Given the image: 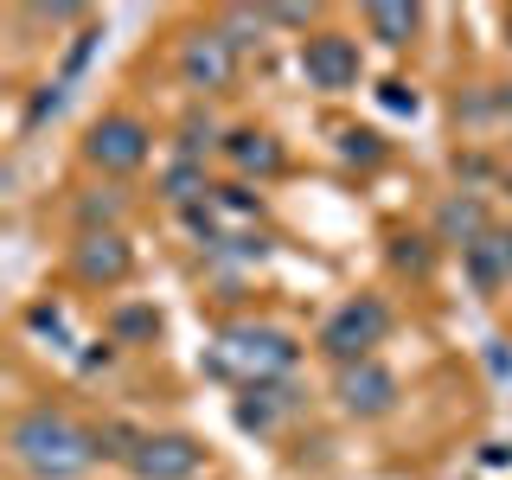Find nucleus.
Returning <instances> with one entry per match:
<instances>
[{
  "label": "nucleus",
  "mask_w": 512,
  "mask_h": 480,
  "mask_svg": "<svg viewBox=\"0 0 512 480\" xmlns=\"http://www.w3.org/2000/svg\"><path fill=\"white\" fill-rule=\"evenodd\" d=\"M7 448H13V461H20L32 480H84L96 461H103V455H96V429L71 423L64 410H26V416H13Z\"/></svg>",
  "instance_id": "obj_1"
},
{
  "label": "nucleus",
  "mask_w": 512,
  "mask_h": 480,
  "mask_svg": "<svg viewBox=\"0 0 512 480\" xmlns=\"http://www.w3.org/2000/svg\"><path fill=\"white\" fill-rule=\"evenodd\" d=\"M301 346L288 340L282 327H224L218 346H212V372L231 378L237 391H250V384H282L295 372Z\"/></svg>",
  "instance_id": "obj_2"
},
{
  "label": "nucleus",
  "mask_w": 512,
  "mask_h": 480,
  "mask_svg": "<svg viewBox=\"0 0 512 480\" xmlns=\"http://www.w3.org/2000/svg\"><path fill=\"white\" fill-rule=\"evenodd\" d=\"M384 333H391V308H384L378 295H359V301H346V308L327 314L320 352H327L333 365H359V359H372V346H384Z\"/></svg>",
  "instance_id": "obj_3"
},
{
  "label": "nucleus",
  "mask_w": 512,
  "mask_h": 480,
  "mask_svg": "<svg viewBox=\"0 0 512 480\" xmlns=\"http://www.w3.org/2000/svg\"><path fill=\"white\" fill-rule=\"evenodd\" d=\"M148 154H154V135L135 116H103L84 135V160L96 173H135V167H148Z\"/></svg>",
  "instance_id": "obj_4"
},
{
  "label": "nucleus",
  "mask_w": 512,
  "mask_h": 480,
  "mask_svg": "<svg viewBox=\"0 0 512 480\" xmlns=\"http://www.w3.org/2000/svg\"><path fill=\"white\" fill-rule=\"evenodd\" d=\"M333 397H340L346 416L372 423V416H391L397 410V372L378 359H359V365H340L333 372Z\"/></svg>",
  "instance_id": "obj_5"
},
{
  "label": "nucleus",
  "mask_w": 512,
  "mask_h": 480,
  "mask_svg": "<svg viewBox=\"0 0 512 480\" xmlns=\"http://www.w3.org/2000/svg\"><path fill=\"white\" fill-rule=\"evenodd\" d=\"M180 77L192 90H231V77H237V45L224 39L218 26H199V32H186L180 39Z\"/></svg>",
  "instance_id": "obj_6"
},
{
  "label": "nucleus",
  "mask_w": 512,
  "mask_h": 480,
  "mask_svg": "<svg viewBox=\"0 0 512 480\" xmlns=\"http://www.w3.org/2000/svg\"><path fill=\"white\" fill-rule=\"evenodd\" d=\"M301 77H308L314 90H352L359 84V39H346V32H314V39L301 45Z\"/></svg>",
  "instance_id": "obj_7"
},
{
  "label": "nucleus",
  "mask_w": 512,
  "mask_h": 480,
  "mask_svg": "<svg viewBox=\"0 0 512 480\" xmlns=\"http://www.w3.org/2000/svg\"><path fill=\"white\" fill-rule=\"evenodd\" d=\"M71 269H77V282H103V288H116V282H128V269H135V250H128V237H122V231H96V237H77Z\"/></svg>",
  "instance_id": "obj_8"
},
{
  "label": "nucleus",
  "mask_w": 512,
  "mask_h": 480,
  "mask_svg": "<svg viewBox=\"0 0 512 480\" xmlns=\"http://www.w3.org/2000/svg\"><path fill=\"white\" fill-rule=\"evenodd\" d=\"M199 461H205V448L192 436H148L128 468H135V480H192Z\"/></svg>",
  "instance_id": "obj_9"
},
{
  "label": "nucleus",
  "mask_w": 512,
  "mask_h": 480,
  "mask_svg": "<svg viewBox=\"0 0 512 480\" xmlns=\"http://www.w3.org/2000/svg\"><path fill=\"white\" fill-rule=\"evenodd\" d=\"M487 231H493V212H487V199H480V192H448V199L436 205V237H442V244L474 250Z\"/></svg>",
  "instance_id": "obj_10"
},
{
  "label": "nucleus",
  "mask_w": 512,
  "mask_h": 480,
  "mask_svg": "<svg viewBox=\"0 0 512 480\" xmlns=\"http://www.w3.org/2000/svg\"><path fill=\"white\" fill-rule=\"evenodd\" d=\"M224 160H231L237 173H256V180H269V173L288 167L282 141L269 135V128H231V135H224Z\"/></svg>",
  "instance_id": "obj_11"
},
{
  "label": "nucleus",
  "mask_w": 512,
  "mask_h": 480,
  "mask_svg": "<svg viewBox=\"0 0 512 480\" xmlns=\"http://www.w3.org/2000/svg\"><path fill=\"white\" fill-rule=\"evenodd\" d=\"M461 269H468V282L487 288V295H493V288H506L512 282V231H506V224H493L474 250H461Z\"/></svg>",
  "instance_id": "obj_12"
},
{
  "label": "nucleus",
  "mask_w": 512,
  "mask_h": 480,
  "mask_svg": "<svg viewBox=\"0 0 512 480\" xmlns=\"http://www.w3.org/2000/svg\"><path fill=\"white\" fill-rule=\"evenodd\" d=\"M416 26H423V7H410V0H372L365 7V32L378 45H391V52H404L416 39Z\"/></svg>",
  "instance_id": "obj_13"
},
{
  "label": "nucleus",
  "mask_w": 512,
  "mask_h": 480,
  "mask_svg": "<svg viewBox=\"0 0 512 480\" xmlns=\"http://www.w3.org/2000/svg\"><path fill=\"white\" fill-rule=\"evenodd\" d=\"M282 410H295V391H288V384H250V391H237V429H250V436L276 429Z\"/></svg>",
  "instance_id": "obj_14"
},
{
  "label": "nucleus",
  "mask_w": 512,
  "mask_h": 480,
  "mask_svg": "<svg viewBox=\"0 0 512 480\" xmlns=\"http://www.w3.org/2000/svg\"><path fill=\"white\" fill-rule=\"evenodd\" d=\"M160 192H167V199L180 205V212H192V205H205V199H212V180H205V167H199V160H173V167H167V180H160Z\"/></svg>",
  "instance_id": "obj_15"
},
{
  "label": "nucleus",
  "mask_w": 512,
  "mask_h": 480,
  "mask_svg": "<svg viewBox=\"0 0 512 480\" xmlns=\"http://www.w3.org/2000/svg\"><path fill=\"white\" fill-rule=\"evenodd\" d=\"M116 218H122V192H116V186H96V192H84V199H77V224H84V237L116 231Z\"/></svg>",
  "instance_id": "obj_16"
},
{
  "label": "nucleus",
  "mask_w": 512,
  "mask_h": 480,
  "mask_svg": "<svg viewBox=\"0 0 512 480\" xmlns=\"http://www.w3.org/2000/svg\"><path fill=\"white\" fill-rule=\"evenodd\" d=\"M212 26H218L224 39L237 45V52H244V45H256V39H263V32H269V7H224Z\"/></svg>",
  "instance_id": "obj_17"
},
{
  "label": "nucleus",
  "mask_w": 512,
  "mask_h": 480,
  "mask_svg": "<svg viewBox=\"0 0 512 480\" xmlns=\"http://www.w3.org/2000/svg\"><path fill=\"white\" fill-rule=\"evenodd\" d=\"M340 154L352 160V167H378V160H384V135H378V128H340Z\"/></svg>",
  "instance_id": "obj_18"
},
{
  "label": "nucleus",
  "mask_w": 512,
  "mask_h": 480,
  "mask_svg": "<svg viewBox=\"0 0 512 480\" xmlns=\"http://www.w3.org/2000/svg\"><path fill=\"white\" fill-rule=\"evenodd\" d=\"M141 442H148V436H135L128 423L96 429V455H109V461H135V455H141Z\"/></svg>",
  "instance_id": "obj_19"
},
{
  "label": "nucleus",
  "mask_w": 512,
  "mask_h": 480,
  "mask_svg": "<svg viewBox=\"0 0 512 480\" xmlns=\"http://www.w3.org/2000/svg\"><path fill=\"white\" fill-rule=\"evenodd\" d=\"M391 263H397V269H410V276H429L436 250H429V237H391Z\"/></svg>",
  "instance_id": "obj_20"
},
{
  "label": "nucleus",
  "mask_w": 512,
  "mask_h": 480,
  "mask_svg": "<svg viewBox=\"0 0 512 480\" xmlns=\"http://www.w3.org/2000/svg\"><path fill=\"white\" fill-rule=\"evenodd\" d=\"M461 116L480 122V116H512V84H487V96H461Z\"/></svg>",
  "instance_id": "obj_21"
},
{
  "label": "nucleus",
  "mask_w": 512,
  "mask_h": 480,
  "mask_svg": "<svg viewBox=\"0 0 512 480\" xmlns=\"http://www.w3.org/2000/svg\"><path fill=\"white\" fill-rule=\"evenodd\" d=\"M212 212H224V218H256V212H263V199H256L250 186H212Z\"/></svg>",
  "instance_id": "obj_22"
},
{
  "label": "nucleus",
  "mask_w": 512,
  "mask_h": 480,
  "mask_svg": "<svg viewBox=\"0 0 512 480\" xmlns=\"http://www.w3.org/2000/svg\"><path fill=\"white\" fill-rule=\"evenodd\" d=\"M64 103H71V84H64V77H58V84H45V90H39V96H32V103H26V128L52 122Z\"/></svg>",
  "instance_id": "obj_23"
},
{
  "label": "nucleus",
  "mask_w": 512,
  "mask_h": 480,
  "mask_svg": "<svg viewBox=\"0 0 512 480\" xmlns=\"http://www.w3.org/2000/svg\"><path fill=\"white\" fill-rule=\"evenodd\" d=\"M212 141H218V135H212V122H205L199 109H192V116L180 122V160H199L205 148H212ZM218 148H224V141H218Z\"/></svg>",
  "instance_id": "obj_24"
},
{
  "label": "nucleus",
  "mask_w": 512,
  "mask_h": 480,
  "mask_svg": "<svg viewBox=\"0 0 512 480\" xmlns=\"http://www.w3.org/2000/svg\"><path fill=\"white\" fill-rule=\"evenodd\" d=\"M109 333H116V340H154V333H160V320H154V308H122Z\"/></svg>",
  "instance_id": "obj_25"
},
{
  "label": "nucleus",
  "mask_w": 512,
  "mask_h": 480,
  "mask_svg": "<svg viewBox=\"0 0 512 480\" xmlns=\"http://www.w3.org/2000/svg\"><path fill=\"white\" fill-rule=\"evenodd\" d=\"M378 103L391 109V116H416V109H423V96H416L404 77H384V84H378Z\"/></svg>",
  "instance_id": "obj_26"
},
{
  "label": "nucleus",
  "mask_w": 512,
  "mask_h": 480,
  "mask_svg": "<svg viewBox=\"0 0 512 480\" xmlns=\"http://www.w3.org/2000/svg\"><path fill=\"white\" fill-rule=\"evenodd\" d=\"M96 39H103V32H77V39H71V52H64V84H71V77H77V71H84V64H90Z\"/></svg>",
  "instance_id": "obj_27"
},
{
  "label": "nucleus",
  "mask_w": 512,
  "mask_h": 480,
  "mask_svg": "<svg viewBox=\"0 0 512 480\" xmlns=\"http://www.w3.org/2000/svg\"><path fill=\"white\" fill-rule=\"evenodd\" d=\"M269 26H308V7H269Z\"/></svg>",
  "instance_id": "obj_28"
},
{
  "label": "nucleus",
  "mask_w": 512,
  "mask_h": 480,
  "mask_svg": "<svg viewBox=\"0 0 512 480\" xmlns=\"http://www.w3.org/2000/svg\"><path fill=\"white\" fill-rule=\"evenodd\" d=\"M480 461H487V468H506V461H512V442H487V448H480Z\"/></svg>",
  "instance_id": "obj_29"
},
{
  "label": "nucleus",
  "mask_w": 512,
  "mask_h": 480,
  "mask_svg": "<svg viewBox=\"0 0 512 480\" xmlns=\"http://www.w3.org/2000/svg\"><path fill=\"white\" fill-rule=\"evenodd\" d=\"M487 372H493V378H506V372H512V365H506V346H500V340H487Z\"/></svg>",
  "instance_id": "obj_30"
},
{
  "label": "nucleus",
  "mask_w": 512,
  "mask_h": 480,
  "mask_svg": "<svg viewBox=\"0 0 512 480\" xmlns=\"http://www.w3.org/2000/svg\"><path fill=\"white\" fill-rule=\"evenodd\" d=\"M26 320H32V327H52V333H58V327H64V314H58V308H32V314H26Z\"/></svg>",
  "instance_id": "obj_31"
},
{
  "label": "nucleus",
  "mask_w": 512,
  "mask_h": 480,
  "mask_svg": "<svg viewBox=\"0 0 512 480\" xmlns=\"http://www.w3.org/2000/svg\"><path fill=\"white\" fill-rule=\"evenodd\" d=\"M506 32H512V13H506Z\"/></svg>",
  "instance_id": "obj_32"
}]
</instances>
